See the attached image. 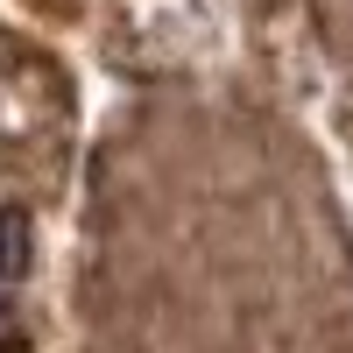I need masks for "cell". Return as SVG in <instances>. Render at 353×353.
Wrapping results in <instances>:
<instances>
[{
  "label": "cell",
  "mask_w": 353,
  "mask_h": 353,
  "mask_svg": "<svg viewBox=\"0 0 353 353\" xmlns=\"http://www.w3.org/2000/svg\"><path fill=\"white\" fill-rule=\"evenodd\" d=\"M28 276V212L8 205L0 212V283H21Z\"/></svg>",
  "instance_id": "6da1fadb"
},
{
  "label": "cell",
  "mask_w": 353,
  "mask_h": 353,
  "mask_svg": "<svg viewBox=\"0 0 353 353\" xmlns=\"http://www.w3.org/2000/svg\"><path fill=\"white\" fill-rule=\"evenodd\" d=\"M0 353H36V346H28V325H21V311L8 304V290H0Z\"/></svg>",
  "instance_id": "7a4b0ae2"
}]
</instances>
